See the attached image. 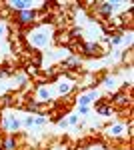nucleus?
I'll return each mask as SVG.
<instances>
[{
  "mask_svg": "<svg viewBox=\"0 0 134 150\" xmlns=\"http://www.w3.org/2000/svg\"><path fill=\"white\" fill-rule=\"evenodd\" d=\"M98 12H100V14H104V16H110L112 6L108 4V2H104V4H100V6H98Z\"/></svg>",
  "mask_w": 134,
  "mask_h": 150,
  "instance_id": "f03ea898",
  "label": "nucleus"
},
{
  "mask_svg": "<svg viewBox=\"0 0 134 150\" xmlns=\"http://www.w3.org/2000/svg\"><path fill=\"white\" fill-rule=\"evenodd\" d=\"M12 8H16V10H24L26 6H30V2H20V0H16V2H10Z\"/></svg>",
  "mask_w": 134,
  "mask_h": 150,
  "instance_id": "20e7f679",
  "label": "nucleus"
},
{
  "mask_svg": "<svg viewBox=\"0 0 134 150\" xmlns=\"http://www.w3.org/2000/svg\"><path fill=\"white\" fill-rule=\"evenodd\" d=\"M36 20V14L32 10H22L18 16H16V24H20V26H26V24H32Z\"/></svg>",
  "mask_w": 134,
  "mask_h": 150,
  "instance_id": "f257e3e1",
  "label": "nucleus"
},
{
  "mask_svg": "<svg viewBox=\"0 0 134 150\" xmlns=\"http://www.w3.org/2000/svg\"><path fill=\"white\" fill-rule=\"evenodd\" d=\"M112 100H114L116 106H124V104H126V96H124L122 92H120V94H114V98H112Z\"/></svg>",
  "mask_w": 134,
  "mask_h": 150,
  "instance_id": "7ed1b4c3",
  "label": "nucleus"
},
{
  "mask_svg": "<svg viewBox=\"0 0 134 150\" xmlns=\"http://www.w3.org/2000/svg\"><path fill=\"white\" fill-rule=\"evenodd\" d=\"M0 34H2V28H0Z\"/></svg>",
  "mask_w": 134,
  "mask_h": 150,
  "instance_id": "39448f33",
  "label": "nucleus"
}]
</instances>
